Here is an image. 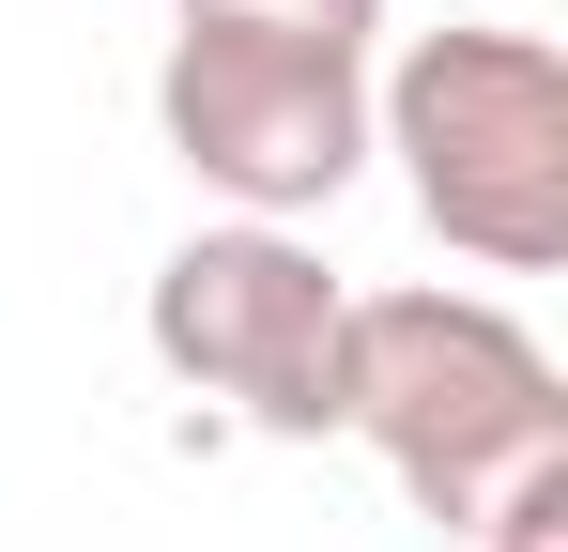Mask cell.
<instances>
[{"label": "cell", "instance_id": "1", "mask_svg": "<svg viewBox=\"0 0 568 552\" xmlns=\"http://www.w3.org/2000/svg\"><path fill=\"white\" fill-rule=\"evenodd\" d=\"M338 430L415 491V522L476 538V507L523 460L568 446V384L491 292H354V323H338Z\"/></svg>", "mask_w": 568, "mask_h": 552}, {"label": "cell", "instance_id": "2", "mask_svg": "<svg viewBox=\"0 0 568 552\" xmlns=\"http://www.w3.org/2000/svg\"><path fill=\"white\" fill-rule=\"evenodd\" d=\"M369 139L415 170V215L491 276L568 262V62L554 31H415L369 92Z\"/></svg>", "mask_w": 568, "mask_h": 552}, {"label": "cell", "instance_id": "3", "mask_svg": "<svg viewBox=\"0 0 568 552\" xmlns=\"http://www.w3.org/2000/svg\"><path fill=\"white\" fill-rule=\"evenodd\" d=\"M154 139L185 154L231 215H323L369 170V47H307V31H231V16H170L154 62Z\"/></svg>", "mask_w": 568, "mask_h": 552}, {"label": "cell", "instance_id": "4", "mask_svg": "<svg viewBox=\"0 0 568 552\" xmlns=\"http://www.w3.org/2000/svg\"><path fill=\"white\" fill-rule=\"evenodd\" d=\"M139 323H154V368L200 384V399H231L246 430H277V446L338 430V323H354V292L323 276V246H292L277 215L185 231L154 262V292H139Z\"/></svg>", "mask_w": 568, "mask_h": 552}, {"label": "cell", "instance_id": "5", "mask_svg": "<svg viewBox=\"0 0 568 552\" xmlns=\"http://www.w3.org/2000/svg\"><path fill=\"white\" fill-rule=\"evenodd\" d=\"M476 552H568V446H554V460H523V476L476 507Z\"/></svg>", "mask_w": 568, "mask_h": 552}, {"label": "cell", "instance_id": "6", "mask_svg": "<svg viewBox=\"0 0 568 552\" xmlns=\"http://www.w3.org/2000/svg\"><path fill=\"white\" fill-rule=\"evenodd\" d=\"M170 16H231V31H307V47H369L384 0H170Z\"/></svg>", "mask_w": 568, "mask_h": 552}]
</instances>
